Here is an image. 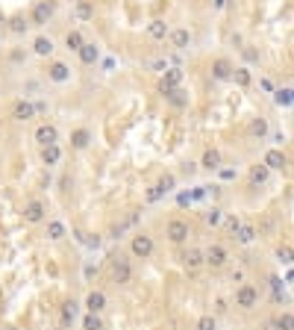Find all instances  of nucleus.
<instances>
[{
    "mask_svg": "<svg viewBox=\"0 0 294 330\" xmlns=\"http://www.w3.org/2000/svg\"><path fill=\"white\" fill-rule=\"evenodd\" d=\"M256 304H259V289H256V286L244 283V286L236 289V307H241V310H253Z\"/></svg>",
    "mask_w": 294,
    "mask_h": 330,
    "instance_id": "nucleus-1",
    "label": "nucleus"
},
{
    "mask_svg": "<svg viewBox=\"0 0 294 330\" xmlns=\"http://www.w3.org/2000/svg\"><path fill=\"white\" fill-rule=\"evenodd\" d=\"M130 251H133V257H141V260H147V257L153 254V236H147V233H138V236H133V242H130Z\"/></svg>",
    "mask_w": 294,
    "mask_h": 330,
    "instance_id": "nucleus-2",
    "label": "nucleus"
},
{
    "mask_svg": "<svg viewBox=\"0 0 294 330\" xmlns=\"http://www.w3.org/2000/svg\"><path fill=\"white\" fill-rule=\"evenodd\" d=\"M168 239L174 242V245H183L186 239H188V224L183 221V218H174V221H168Z\"/></svg>",
    "mask_w": 294,
    "mask_h": 330,
    "instance_id": "nucleus-3",
    "label": "nucleus"
},
{
    "mask_svg": "<svg viewBox=\"0 0 294 330\" xmlns=\"http://www.w3.org/2000/svg\"><path fill=\"white\" fill-rule=\"evenodd\" d=\"M180 83H183V71H180V68H171V71H165V77H162V83H159V91L168 97V91H171V89H180Z\"/></svg>",
    "mask_w": 294,
    "mask_h": 330,
    "instance_id": "nucleus-4",
    "label": "nucleus"
},
{
    "mask_svg": "<svg viewBox=\"0 0 294 330\" xmlns=\"http://www.w3.org/2000/svg\"><path fill=\"white\" fill-rule=\"evenodd\" d=\"M50 15H53V3H47V0H44V3H38V6L32 9V21H29V24L44 27V24L50 21Z\"/></svg>",
    "mask_w": 294,
    "mask_h": 330,
    "instance_id": "nucleus-5",
    "label": "nucleus"
},
{
    "mask_svg": "<svg viewBox=\"0 0 294 330\" xmlns=\"http://www.w3.org/2000/svg\"><path fill=\"white\" fill-rule=\"evenodd\" d=\"M35 142L44 148V145H56L59 142V133H56V127H50V124H41L38 130H35Z\"/></svg>",
    "mask_w": 294,
    "mask_h": 330,
    "instance_id": "nucleus-6",
    "label": "nucleus"
},
{
    "mask_svg": "<svg viewBox=\"0 0 294 330\" xmlns=\"http://www.w3.org/2000/svg\"><path fill=\"white\" fill-rule=\"evenodd\" d=\"M203 263H209L212 269H221V266L227 263V248H221V245H212V248L206 251V257H203Z\"/></svg>",
    "mask_w": 294,
    "mask_h": 330,
    "instance_id": "nucleus-7",
    "label": "nucleus"
},
{
    "mask_svg": "<svg viewBox=\"0 0 294 330\" xmlns=\"http://www.w3.org/2000/svg\"><path fill=\"white\" fill-rule=\"evenodd\" d=\"M24 218H27L29 224H38V221L44 218V204H41V201H29V204L24 207Z\"/></svg>",
    "mask_w": 294,
    "mask_h": 330,
    "instance_id": "nucleus-8",
    "label": "nucleus"
},
{
    "mask_svg": "<svg viewBox=\"0 0 294 330\" xmlns=\"http://www.w3.org/2000/svg\"><path fill=\"white\" fill-rule=\"evenodd\" d=\"M77 53H80V62H82V65H94V62H97V56H100L97 44H91V41H82V47H80Z\"/></svg>",
    "mask_w": 294,
    "mask_h": 330,
    "instance_id": "nucleus-9",
    "label": "nucleus"
},
{
    "mask_svg": "<svg viewBox=\"0 0 294 330\" xmlns=\"http://www.w3.org/2000/svg\"><path fill=\"white\" fill-rule=\"evenodd\" d=\"M32 115H35V106L27 103V100H18V103L12 106V118H15V121H29Z\"/></svg>",
    "mask_w": 294,
    "mask_h": 330,
    "instance_id": "nucleus-10",
    "label": "nucleus"
},
{
    "mask_svg": "<svg viewBox=\"0 0 294 330\" xmlns=\"http://www.w3.org/2000/svg\"><path fill=\"white\" fill-rule=\"evenodd\" d=\"M286 162H289V159H286V153H283V150H268L262 165H265V168H277V171H280V168H286Z\"/></svg>",
    "mask_w": 294,
    "mask_h": 330,
    "instance_id": "nucleus-11",
    "label": "nucleus"
},
{
    "mask_svg": "<svg viewBox=\"0 0 294 330\" xmlns=\"http://www.w3.org/2000/svg\"><path fill=\"white\" fill-rule=\"evenodd\" d=\"M130 277H133L130 263H127L124 257H118V260H115V283H130Z\"/></svg>",
    "mask_w": 294,
    "mask_h": 330,
    "instance_id": "nucleus-12",
    "label": "nucleus"
},
{
    "mask_svg": "<svg viewBox=\"0 0 294 330\" xmlns=\"http://www.w3.org/2000/svg\"><path fill=\"white\" fill-rule=\"evenodd\" d=\"M212 77H215V80H230V77H233V65H230L227 59H215V65H212Z\"/></svg>",
    "mask_w": 294,
    "mask_h": 330,
    "instance_id": "nucleus-13",
    "label": "nucleus"
},
{
    "mask_svg": "<svg viewBox=\"0 0 294 330\" xmlns=\"http://www.w3.org/2000/svg\"><path fill=\"white\" fill-rule=\"evenodd\" d=\"M59 159H62L59 145H44V148H41V162H44V165H56Z\"/></svg>",
    "mask_w": 294,
    "mask_h": 330,
    "instance_id": "nucleus-14",
    "label": "nucleus"
},
{
    "mask_svg": "<svg viewBox=\"0 0 294 330\" xmlns=\"http://www.w3.org/2000/svg\"><path fill=\"white\" fill-rule=\"evenodd\" d=\"M85 307H88V313H100V310L106 307V295H103V292H88Z\"/></svg>",
    "mask_w": 294,
    "mask_h": 330,
    "instance_id": "nucleus-15",
    "label": "nucleus"
},
{
    "mask_svg": "<svg viewBox=\"0 0 294 330\" xmlns=\"http://www.w3.org/2000/svg\"><path fill=\"white\" fill-rule=\"evenodd\" d=\"M68 77H71V71H68L65 62H53V65H50V80H53V83H65Z\"/></svg>",
    "mask_w": 294,
    "mask_h": 330,
    "instance_id": "nucleus-16",
    "label": "nucleus"
},
{
    "mask_svg": "<svg viewBox=\"0 0 294 330\" xmlns=\"http://www.w3.org/2000/svg\"><path fill=\"white\" fill-rule=\"evenodd\" d=\"M180 260H183V266H186V269H197V266L203 263V254H200L197 248H188V251H186Z\"/></svg>",
    "mask_w": 294,
    "mask_h": 330,
    "instance_id": "nucleus-17",
    "label": "nucleus"
},
{
    "mask_svg": "<svg viewBox=\"0 0 294 330\" xmlns=\"http://www.w3.org/2000/svg\"><path fill=\"white\" fill-rule=\"evenodd\" d=\"M147 32H150V38H165V35H168L171 30H168V24H165L162 18H156V21H150Z\"/></svg>",
    "mask_w": 294,
    "mask_h": 330,
    "instance_id": "nucleus-18",
    "label": "nucleus"
},
{
    "mask_svg": "<svg viewBox=\"0 0 294 330\" xmlns=\"http://www.w3.org/2000/svg\"><path fill=\"white\" fill-rule=\"evenodd\" d=\"M171 41H174V47L183 50V47L191 44V32H188V30H174V32H171Z\"/></svg>",
    "mask_w": 294,
    "mask_h": 330,
    "instance_id": "nucleus-19",
    "label": "nucleus"
},
{
    "mask_svg": "<svg viewBox=\"0 0 294 330\" xmlns=\"http://www.w3.org/2000/svg\"><path fill=\"white\" fill-rule=\"evenodd\" d=\"M88 142H91V133H88V130H74V136H71V145H74L77 150L88 148Z\"/></svg>",
    "mask_w": 294,
    "mask_h": 330,
    "instance_id": "nucleus-20",
    "label": "nucleus"
},
{
    "mask_svg": "<svg viewBox=\"0 0 294 330\" xmlns=\"http://www.w3.org/2000/svg\"><path fill=\"white\" fill-rule=\"evenodd\" d=\"M200 165H203V168H209V171H215V168L221 165V153H218L215 148H209V150L203 153V162H200Z\"/></svg>",
    "mask_w": 294,
    "mask_h": 330,
    "instance_id": "nucleus-21",
    "label": "nucleus"
},
{
    "mask_svg": "<svg viewBox=\"0 0 294 330\" xmlns=\"http://www.w3.org/2000/svg\"><path fill=\"white\" fill-rule=\"evenodd\" d=\"M236 239H239L241 245H250V242L256 239V227H250V224H241V227L236 230Z\"/></svg>",
    "mask_w": 294,
    "mask_h": 330,
    "instance_id": "nucleus-22",
    "label": "nucleus"
},
{
    "mask_svg": "<svg viewBox=\"0 0 294 330\" xmlns=\"http://www.w3.org/2000/svg\"><path fill=\"white\" fill-rule=\"evenodd\" d=\"M77 18L80 21H91L94 18V6L88 0H77Z\"/></svg>",
    "mask_w": 294,
    "mask_h": 330,
    "instance_id": "nucleus-23",
    "label": "nucleus"
},
{
    "mask_svg": "<svg viewBox=\"0 0 294 330\" xmlns=\"http://www.w3.org/2000/svg\"><path fill=\"white\" fill-rule=\"evenodd\" d=\"M268 171H271V168H265V165H253V168H250V183H253V186H262V183L268 180Z\"/></svg>",
    "mask_w": 294,
    "mask_h": 330,
    "instance_id": "nucleus-24",
    "label": "nucleus"
},
{
    "mask_svg": "<svg viewBox=\"0 0 294 330\" xmlns=\"http://www.w3.org/2000/svg\"><path fill=\"white\" fill-rule=\"evenodd\" d=\"M32 50H35L38 56H50V53H53V41L41 35V38H35V44H32Z\"/></svg>",
    "mask_w": 294,
    "mask_h": 330,
    "instance_id": "nucleus-25",
    "label": "nucleus"
},
{
    "mask_svg": "<svg viewBox=\"0 0 294 330\" xmlns=\"http://www.w3.org/2000/svg\"><path fill=\"white\" fill-rule=\"evenodd\" d=\"M168 100H171L174 106H180V109L188 106V94H186L183 89H171V91H168Z\"/></svg>",
    "mask_w": 294,
    "mask_h": 330,
    "instance_id": "nucleus-26",
    "label": "nucleus"
},
{
    "mask_svg": "<svg viewBox=\"0 0 294 330\" xmlns=\"http://www.w3.org/2000/svg\"><path fill=\"white\" fill-rule=\"evenodd\" d=\"M27 27H29V21H27L24 15H15V18L9 21V30H12V32H18V35H24V32H27Z\"/></svg>",
    "mask_w": 294,
    "mask_h": 330,
    "instance_id": "nucleus-27",
    "label": "nucleus"
},
{
    "mask_svg": "<svg viewBox=\"0 0 294 330\" xmlns=\"http://www.w3.org/2000/svg\"><path fill=\"white\" fill-rule=\"evenodd\" d=\"M65 236V224L62 221H47V239H62Z\"/></svg>",
    "mask_w": 294,
    "mask_h": 330,
    "instance_id": "nucleus-28",
    "label": "nucleus"
},
{
    "mask_svg": "<svg viewBox=\"0 0 294 330\" xmlns=\"http://www.w3.org/2000/svg\"><path fill=\"white\" fill-rule=\"evenodd\" d=\"M59 313H62V322H65V325H74V319H77V304H74V301H71V304H62Z\"/></svg>",
    "mask_w": 294,
    "mask_h": 330,
    "instance_id": "nucleus-29",
    "label": "nucleus"
},
{
    "mask_svg": "<svg viewBox=\"0 0 294 330\" xmlns=\"http://www.w3.org/2000/svg\"><path fill=\"white\" fill-rule=\"evenodd\" d=\"M65 44H68V50H80V47H82V35H80L77 30H71V32L65 35Z\"/></svg>",
    "mask_w": 294,
    "mask_h": 330,
    "instance_id": "nucleus-30",
    "label": "nucleus"
},
{
    "mask_svg": "<svg viewBox=\"0 0 294 330\" xmlns=\"http://www.w3.org/2000/svg\"><path fill=\"white\" fill-rule=\"evenodd\" d=\"M230 80H236L239 86H250V71L247 68H233V77Z\"/></svg>",
    "mask_w": 294,
    "mask_h": 330,
    "instance_id": "nucleus-31",
    "label": "nucleus"
},
{
    "mask_svg": "<svg viewBox=\"0 0 294 330\" xmlns=\"http://www.w3.org/2000/svg\"><path fill=\"white\" fill-rule=\"evenodd\" d=\"M250 133H253L256 139H262V136H268V121H265V118H256V121L250 124Z\"/></svg>",
    "mask_w": 294,
    "mask_h": 330,
    "instance_id": "nucleus-32",
    "label": "nucleus"
},
{
    "mask_svg": "<svg viewBox=\"0 0 294 330\" xmlns=\"http://www.w3.org/2000/svg\"><path fill=\"white\" fill-rule=\"evenodd\" d=\"M171 189H174V177H171V174H165V177L159 180V186H156V195L162 198V195H168Z\"/></svg>",
    "mask_w": 294,
    "mask_h": 330,
    "instance_id": "nucleus-33",
    "label": "nucleus"
},
{
    "mask_svg": "<svg viewBox=\"0 0 294 330\" xmlns=\"http://www.w3.org/2000/svg\"><path fill=\"white\" fill-rule=\"evenodd\" d=\"M82 328L85 330H103V322L97 319V313H88V316L82 319Z\"/></svg>",
    "mask_w": 294,
    "mask_h": 330,
    "instance_id": "nucleus-34",
    "label": "nucleus"
},
{
    "mask_svg": "<svg viewBox=\"0 0 294 330\" xmlns=\"http://www.w3.org/2000/svg\"><path fill=\"white\" fill-rule=\"evenodd\" d=\"M274 230H277V221H274L271 215H265V218H262V224H259V233H265V236H271Z\"/></svg>",
    "mask_w": 294,
    "mask_h": 330,
    "instance_id": "nucleus-35",
    "label": "nucleus"
},
{
    "mask_svg": "<svg viewBox=\"0 0 294 330\" xmlns=\"http://www.w3.org/2000/svg\"><path fill=\"white\" fill-rule=\"evenodd\" d=\"M277 103H280V106H292V89L277 91Z\"/></svg>",
    "mask_w": 294,
    "mask_h": 330,
    "instance_id": "nucleus-36",
    "label": "nucleus"
},
{
    "mask_svg": "<svg viewBox=\"0 0 294 330\" xmlns=\"http://www.w3.org/2000/svg\"><path fill=\"white\" fill-rule=\"evenodd\" d=\"M221 218H224V212H221V210H215V207L206 212V221H209L212 227H215V224H221Z\"/></svg>",
    "mask_w": 294,
    "mask_h": 330,
    "instance_id": "nucleus-37",
    "label": "nucleus"
},
{
    "mask_svg": "<svg viewBox=\"0 0 294 330\" xmlns=\"http://www.w3.org/2000/svg\"><path fill=\"white\" fill-rule=\"evenodd\" d=\"M215 328H218V322H215L212 316H203V319L197 322V330H215Z\"/></svg>",
    "mask_w": 294,
    "mask_h": 330,
    "instance_id": "nucleus-38",
    "label": "nucleus"
},
{
    "mask_svg": "<svg viewBox=\"0 0 294 330\" xmlns=\"http://www.w3.org/2000/svg\"><path fill=\"white\" fill-rule=\"evenodd\" d=\"M277 328H280V330H292V328H294V319H292V313L280 316V319H277Z\"/></svg>",
    "mask_w": 294,
    "mask_h": 330,
    "instance_id": "nucleus-39",
    "label": "nucleus"
},
{
    "mask_svg": "<svg viewBox=\"0 0 294 330\" xmlns=\"http://www.w3.org/2000/svg\"><path fill=\"white\" fill-rule=\"evenodd\" d=\"M277 257H280V263H292V248L286 245V248H280L277 251Z\"/></svg>",
    "mask_w": 294,
    "mask_h": 330,
    "instance_id": "nucleus-40",
    "label": "nucleus"
},
{
    "mask_svg": "<svg viewBox=\"0 0 294 330\" xmlns=\"http://www.w3.org/2000/svg\"><path fill=\"white\" fill-rule=\"evenodd\" d=\"M227 227H230V230H233V233H236V230H239V227H241V221H239V218H236V215H230V218H227Z\"/></svg>",
    "mask_w": 294,
    "mask_h": 330,
    "instance_id": "nucleus-41",
    "label": "nucleus"
},
{
    "mask_svg": "<svg viewBox=\"0 0 294 330\" xmlns=\"http://www.w3.org/2000/svg\"><path fill=\"white\" fill-rule=\"evenodd\" d=\"M85 245H91V248H97V245H100V236H88V239H85Z\"/></svg>",
    "mask_w": 294,
    "mask_h": 330,
    "instance_id": "nucleus-42",
    "label": "nucleus"
},
{
    "mask_svg": "<svg viewBox=\"0 0 294 330\" xmlns=\"http://www.w3.org/2000/svg\"><path fill=\"white\" fill-rule=\"evenodd\" d=\"M3 24H6V15H3V12H0V27H3Z\"/></svg>",
    "mask_w": 294,
    "mask_h": 330,
    "instance_id": "nucleus-43",
    "label": "nucleus"
},
{
    "mask_svg": "<svg viewBox=\"0 0 294 330\" xmlns=\"http://www.w3.org/2000/svg\"><path fill=\"white\" fill-rule=\"evenodd\" d=\"M56 330H65V328H56Z\"/></svg>",
    "mask_w": 294,
    "mask_h": 330,
    "instance_id": "nucleus-44",
    "label": "nucleus"
}]
</instances>
